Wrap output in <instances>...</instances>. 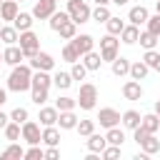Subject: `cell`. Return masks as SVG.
Wrapping results in <instances>:
<instances>
[{"mask_svg":"<svg viewBox=\"0 0 160 160\" xmlns=\"http://www.w3.org/2000/svg\"><path fill=\"white\" fill-rule=\"evenodd\" d=\"M30 92H32V102L40 108V105H45V100H48V88H30Z\"/></svg>","mask_w":160,"mask_h":160,"instance_id":"cell-43","label":"cell"},{"mask_svg":"<svg viewBox=\"0 0 160 160\" xmlns=\"http://www.w3.org/2000/svg\"><path fill=\"white\" fill-rule=\"evenodd\" d=\"M120 40L125 42V45H135L138 40H140V30H138V25H125L122 28V32H120Z\"/></svg>","mask_w":160,"mask_h":160,"instance_id":"cell-19","label":"cell"},{"mask_svg":"<svg viewBox=\"0 0 160 160\" xmlns=\"http://www.w3.org/2000/svg\"><path fill=\"white\" fill-rule=\"evenodd\" d=\"M30 68L32 70H52L55 68V58L50 55V52H38L35 58H30Z\"/></svg>","mask_w":160,"mask_h":160,"instance_id":"cell-10","label":"cell"},{"mask_svg":"<svg viewBox=\"0 0 160 160\" xmlns=\"http://www.w3.org/2000/svg\"><path fill=\"white\" fill-rule=\"evenodd\" d=\"M58 125H60V130H75V128H78V115H75V110H60Z\"/></svg>","mask_w":160,"mask_h":160,"instance_id":"cell-14","label":"cell"},{"mask_svg":"<svg viewBox=\"0 0 160 160\" xmlns=\"http://www.w3.org/2000/svg\"><path fill=\"white\" fill-rule=\"evenodd\" d=\"M155 10H158V12H160V0H158V2H155Z\"/></svg>","mask_w":160,"mask_h":160,"instance_id":"cell-54","label":"cell"},{"mask_svg":"<svg viewBox=\"0 0 160 160\" xmlns=\"http://www.w3.org/2000/svg\"><path fill=\"white\" fill-rule=\"evenodd\" d=\"M145 30H150V32L160 35V12H155V15H150V18H148V22H145Z\"/></svg>","mask_w":160,"mask_h":160,"instance_id":"cell-45","label":"cell"},{"mask_svg":"<svg viewBox=\"0 0 160 160\" xmlns=\"http://www.w3.org/2000/svg\"><path fill=\"white\" fill-rule=\"evenodd\" d=\"M0 5H2V0H0Z\"/></svg>","mask_w":160,"mask_h":160,"instance_id":"cell-56","label":"cell"},{"mask_svg":"<svg viewBox=\"0 0 160 160\" xmlns=\"http://www.w3.org/2000/svg\"><path fill=\"white\" fill-rule=\"evenodd\" d=\"M28 118H30L28 108H15V110L10 112V120H15V122H20V125H22V122H25Z\"/></svg>","mask_w":160,"mask_h":160,"instance_id":"cell-46","label":"cell"},{"mask_svg":"<svg viewBox=\"0 0 160 160\" xmlns=\"http://www.w3.org/2000/svg\"><path fill=\"white\" fill-rule=\"evenodd\" d=\"M58 115H60V110H58V108H40L38 120H40V125H42V128H45V125H58Z\"/></svg>","mask_w":160,"mask_h":160,"instance_id":"cell-18","label":"cell"},{"mask_svg":"<svg viewBox=\"0 0 160 160\" xmlns=\"http://www.w3.org/2000/svg\"><path fill=\"white\" fill-rule=\"evenodd\" d=\"M105 138H108V142H110V145H122V142H125V132H122L118 125H115V128H110Z\"/></svg>","mask_w":160,"mask_h":160,"instance_id":"cell-37","label":"cell"},{"mask_svg":"<svg viewBox=\"0 0 160 160\" xmlns=\"http://www.w3.org/2000/svg\"><path fill=\"white\" fill-rule=\"evenodd\" d=\"M5 100H8V90H2V88H0V108L5 105Z\"/></svg>","mask_w":160,"mask_h":160,"instance_id":"cell-50","label":"cell"},{"mask_svg":"<svg viewBox=\"0 0 160 160\" xmlns=\"http://www.w3.org/2000/svg\"><path fill=\"white\" fill-rule=\"evenodd\" d=\"M68 20H70V12H68V10H55V12L48 18V25H50V30H55V32H58Z\"/></svg>","mask_w":160,"mask_h":160,"instance_id":"cell-17","label":"cell"},{"mask_svg":"<svg viewBox=\"0 0 160 160\" xmlns=\"http://www.w3.org/2000/svg\"><path fill=\"white\" fill-rule=\"evenodd\" d=\"M120 122H122L128 130H135V128H140V122H142V115H140L138 110H125Z\"/></svg>","mask_w":160,"mask_h":160,"instance_id":"cell-20","label":"cell"},{"mask_svg":"<svg viewBox=\"0 0 160 160\" xmlns=\"http://www.w3.org/2000/svg\"><path fill=\"white\" fill-rule=\"evenodd\" d=\"M148 132H158L160 130V115L158 112H148V115H142V122H140Z\"/></svg>","mask_w":160,"mask_h":160,"instance_id":"cell-31","label":"cell"},{"mask_svg":"<svg viewBox=\"0 0 160 160\" xmlns=\"http://www.w3.org/2000/svg\"><path fill=\"white\" fill-rule=\"evenodd\" d=\"M158 132H160V130H158Z\"/></svg>","mask_w":160,"mask_h":160,"instance_id":"cell-58","label":"cell"},{"mask_svg":"<svg viewBox=\"0 0 160 160\" xmlns=\"http://www.w3.org/2000/svg\"><path fill=\"white\" fill-rule=\"evenodd\" d=\"M120 152H122V145H110V142H108L100 155H102L105 160H115V158H120Z\"/></svg>","mask_w":160,"mask_h":160,"instance_id":"cell-44","label":"cell"},{"mask_svg":"<svg viewBox=\"0 0 160 160\" xmlns=\"http://www.w3.org/2000/svg\"><path fill=\"white\" fill-rule=\"evenodd\" d=\"M148 18H150V12H148V8H142V5H135V8H130V12H128V20L132 22V25H145L148 22Z\"/></svg>","mask_w":160,"mask_h":160,"instance_id":"cell-15","label":"cell"},{"mask_svg":"<svg viewBox=\"0 0 160 160\" xmlns=\"http://www.w3.org/2000/svg\"><path fill=\"white\" fill-rule=\"evenodd\" d=\"M2 132H5V140L15 142L18 138H22V125H20V122H15V120H10V122L2 128Z\"/></svg>","mask_w":160,"mask_h":160,"instance_id":"cell-26","label":"cell"},{"mask_svg":"<svg viewBox=\"0 0 160 160\" xmlns=\"http://www.w3.org/2000/svg\"><path fill=\"white\" fill-rule=\"evenodd\" d=\"M110 0H95V5H108Z\"/></svg>","mask_w":160,"mask_h":160,"instance_id":"cell-53","label":"cell"},{"mask_svg":"<svg viewBox=\"0 0 160 160\" xmlns=\"http://www.w3.org/2000/svg\"><path fill=\"white\" fill-rule=\"evenodd\" d=\"M58 35L62 38V40H72L75 35H78V22H72V20H68L60 30H58Z\"/></svg>","mask_w":160,"mask_h":160,"instance_id":"cell-33","label":"cell"},{"mask_svg":"<svg viewBox=\"0 0 160 160\" xmlns=\"http://www.w3.org/2000/svg\"><path fill=\"white\" fill-rule=\"evenodd\" d=\"M18 12H20L18 0H2V5H0V18H2V20L12 22V20L18 18Z\"/></svg>","mask_w":160,"mask_h":160,"instance_id":"cell-13","label":"cell"},{"mask_svg":"<svg viewBox=\"0 0 160 160\" xmlns=\"http://www.w3.org/2000/svg\"><path fill=\"white\" fill-rule=\"evenodd\" d=\"M82 62H85L88 70H100V65H102V55L95 52V50H90V52L82 55Z\"/></svg>","mask_w":160,"mask_h":160,"instance_id":"cell-28","label":"cell"},{"mask_svg":"<svg viewBox=\"0 0 160 160\" xmlns=\"http://www.w3.org/2000/svg\"><path fill=\"white\" fill-rule=\"evenodd\" d=\"M152 112H158V115H160V100H155V108H152Z\"/></svg>","mask_w":160,"mask_h":160,"instance_id":"cell-51","label":"cell"},{"mask_svg":"<svg viewBox=\"0 0 160 160\" xmlns=\"http://www.w3.org/2000/svg\"><path fill=\"white\" fill-rule=\"evenodd\" d=\"M8 122H10V115H5V112L0 110V130H2V128H5Z\"/></svg>","mask_w":160,"mask_h":160,"instance_id":"cell-49","label":"cell"},{"mask_svg":"<svg viewBox=\"0 0 160 160\" xmlns=\"http://www.w3.org/2000/svg\"><path fill=\"white\" fill-rule=\"evenodd\" d=\"M32 88V68L30 65H12V72L8 75V90L12 92H25Z\"/></svg>","mask_w":160,"mask_h":160,"instance_id":"cell-1","label":"cell"},{"mask_svg":"<svg viewBox=\"0 0 160 160\" xmlns=\"http://www.w3.org/2000/svg\"><path fill=\"white\" fill-rule=\"evenodd\" d=\"M55 108H58V110H75V108H78V100L70 98V95H60V98L55 100Z\"/></svg>","mask_w":160,"mask_h":160,"instance_id":"cell-36","label":"cell"},{"mask_svg":"<svg viewBox=\"0 0 160 160\" xmlns=\"http://www.w3.org/2000/svg\"><path fill=\"white\" fill-rule=\"evenodd\" d=\"M50 85H52V78H50L48 70H35L32 72V88H48L50 90Z\"/></svg>","mask_w":160,"mask_h":160,"instance_id":"cell-25","label":"cell"},{"mask_svg":"<svg viewBox=\"0 0 160 160\" xmlns=\"http://www.w3.org/2000/svg\"><path fill=\"white\" fill-rule=\"evenodd\" d=\"M98 120H100V125H102L105 130H110V128L120 125L122 115H120L115 108H100V112H98Z\"/></svg>","mask_w":160,"mask_h":160,"instance_id":"cell-7","label":"cell"},{"mask_svg":"<svg viewBox=\"0 0 160 160\" xmlns=\"http://www.w3.org/2000/svg\"><path fill=\"white\" fill-rule=\"evenodd\" d=\"M92 20H98V22H108V20H110V10H108V5H95V10H92Z\"/></svg>","mask_w":160,"mask_h":160,"instance_id":"cell-42","label":"cell"},{"mask_svg":"<svg viewBox=\"0 0 160 160\" xmlns=\"http://www.w3.org/2000/svg\"><path fill=\"white\" fill-rule=\"evenodd\" d=\"M0 158H2V160H10V158H25V150H22L18 142H10V145L0 152Z\"/></svg>","mask_w":160,"mask_h":160,"instance_id":"cell-32","label":"cell"},{"mask_svg":"<svg viewBox=\"0 0 160 160\" xmlns=\"http://www.w3.org/2000/svg\"><path fill=\"white\" fill-rule=\"evenodd\" d=\"M0 62H2V52H0Z\"/></svg>","mask_w":160,"mask_h":160,"instance_id":"cell-55","label":"cell"},{"mask_svg":"<svg viewBox=\"0 0 160 160\" xmlns=\"http://www.w3.org/2000/svg\"><path fill=\"white\" fill-rule=\"evenodd\" d=\"M82 138H88V135H92L95 132V120H78V128H75Z\"/></svg>","mask_w":160,"mask_h":160,"instance_id":"cell-41","label":"cell"},{"mask_svg":"<svg viewBox=\"0 0 160 160\" xmlns=\"http://www.w3.org/2000/svg\"><path fill=\"white\" fill-rule=\"evenodd\" d=\"M118 48H120V40H118V35H105V38H100V55H102V62H112L115 58H118Z\"/></svg>","mask_w":160,"mask_h":160,"instance_id":"cell-5","label":"cell"},{"mask_svg":"<svg viewBox=\"0 0 160 160\" xmlns=\"http://www.w3.org/2000/svg\"><path fill=\"white\" fill-rule=\"evenodd\" d=\"M148 72H150V68H148V62H145V60L130 62V78H132V80H142Z\"/></svg>","mask_w":160,"mask_h":160,"instance_id":"cell-29","label":"cell"},{"mask_svg":"<svg viewBox=\"0 0 160 160\" xmlns=\"http://www.w3.org/2000/svg\"><path fill=\"white\" fill-rule=\"evenodd\" d=\"M75 100H78L80 110H92V108L98 105V88H95L92 82H82Z\"/></svg>","mask_w":160,"mask_h":160,"instance_id":"cell-4","label":"cell"},{"mask_svg":"<svg viewBox=\"0 0 160 160\" xmlns=\"http://www.w3.org/2000/svg\"><path fill=\"white\" fill-rule=\"evenodd\" d=\"M122 98L125 100H140L142 98V88H140V80H128L122 82Z\"/></svg>","mask_w":160,"mask_h":160,"instance_id":"cell-12","label":"cell"},{"mask_svg":"<svg viewBox=\"0 0 160 160\" xmlns=\"http://www.w3.org/2000/svg\"><path fill=\"white\" fill-rule=\"evenodd\" d=\"M62 60H65V62H70V65L80 60V52H78V50L72 48V42H70V40H68V45L62 48Z\"/></svg>","mask_w":160,"mask_h":160,"instance_id":"cell-39","label":"cell"},{"mask_svg":"<svg viewBox=\"0 0 160 160\" xmlns=\"http://www.w3.org/2000/svg\"><path fill=\"white\" fill-rule=\"evenodd\" d=\"M18 42H20L22 55H25L28 60L35 58V55L40 52V38H38V32H32V30H22L20 38H18Z\"/></svg>","mask_w":160,"mask_h":160,"instance_id":"cell-2","label":"cell"},{"mask_svg":"<svg viewBox=\"0 0 160 160\" xmlns=\"http://www.w3.org/2000/svg\"><path fill=\"white\" fill-rule=\"evenodd\" d=\"M18 2H22V0H18Z\"/></svg>","mask_w":160,"mask_h":160,"instance_id":"cell-57","label":"cell"},{"mask_svg":"<svg viewBox=\"0 0 160 160\" xmlns=\"http://www.w3.org/2000/svg\"><path fill=\"white\" fill-rule=\"evenodd\" d=\"M70 42H72V48H75V50L80 52V58H82L85 52H90V50L95 48V38H92V35H88V32H82V35H75V38H72Z\"/></svg>","mask_w":160,"mask_h":160,"instance_id":"cell-9","label":"cell"},{"mask_svg":"<svg viewBox=\"0 0 160 160\" xmlns=\"http://www.w3.org/2000/svg\"><path fill=\"white\" fill-rule=\"evenodd\" d=\"M55 10H58V0H38L35 8H32V18L35 20H48Z\"/></svg>","mask_w":160,"mask_h":160,"instance_id":"cell-8","label":"cell"},{"mask_svg":"<svg viewBox=\"0 0 160 160\" xmlns=\"http://www.w3.org/2000/svg\"><path fill=\"white\" fill-rule=\"evenodd\" d=\"M18 38H20V30H18L15 25H5V28H0V40H2L5 45H15Z\"/></svg>","mask_w":160,"mask_h":160,"instance_id":"cell-21","label":"cell"},{"mask_svg":"<svg viewBox=\"0 0 160 160\" xmlns=\"http://www.w3.org/2000/svg\"><path fill=\"white\" fill-rule=\"evenodd\" d=\"M52 85H55L58 90H68V88L72 85V75H70V72H62V70H58V72L52 75Z\"/></svg>","mask_w":160,"mask_h":160,"instance_id":"cell-30","label":"cell"},{"mask_svg":"<svg viewBox=\"0 0 160 160\" xmlns=\"http://www.w3.org/2000/svg\"><path fill=\"white\" fill-rule=\"evenodd\" d=\"M45 158H48V160H58V158H60V150H58V145H48V150H45Z\"/></svg>","mask_w":160,"mask_h":160,"instance_id":"cell-48","label":"cell"},{"mask_svg":"<svg viewBox=\"0 0 160 160\" xmlns=\"http://www.w3.org/2000/svg\"><path fill=\"white\" fill-rule=\"evenodd\" d=\"M20 60H25L20 45H8V48L2 50V62H8V65H20Z\"/></svg>","mask_w":160,"mask_h":160,"instance_id":"cell-11","label":"cell"},{"mask_svg":"<svg viewBox=\"0 0 160 160\" xmlns=\"http://www.w3.org/2000/svg\"><path fill=\"white\" fill-rule=\"evenodd\" d=\"M22 140H25L28 145H40V142H42V130H40V125L32 122V120H25V122H22Z\"/></svg>","mask_w":160,"mask_h":160,"instance_id":"cell-6","label":"cell"},{"mask_svg":"<svg viewBox=\"0 0 160 160\" xmlns=\"http://www.w3.org/2000/svg\"><path fill=\"white\" fill-rule=\"evenodd\" d=\"M42 142L45 145H60V130H58V125H45L42 128Z\"/></svg>","mask_w":160,"mask_h":160,"instance_id":"cell-23","label":"cell"},{"mask_svg":"<svg viewBox=\"0 0 160 160\" xmlns=\"http://www.w3.org/2000/svg\"><path fill=\"white\" fill-rule=\"evenodd\" d=\"M25 158L28 160H42L45 158V150H40L38 145H30V150H25Z\"/></svg>","mask_w":160,"mask_h":160,"instance_id":"cell-47","label":"cell"},{"mask_svg":"<svg viewBox=\"0 0 160 160\" xmlns=\"http://www.w3.org/2000/svg\"><path fill=\"white\" fill-rule=\"evenodd\" d=\"M142 60L148 62L150 70H158V72H160V52H158V50H145Z\"/></svg>","mask_w":160,"mask_h":160,"instance_id":"cell-35","label":"cell"},{"mask_svg":"<svg viewBox=\"0 0 160 160\" xmlns=\"http://www.w3.org/2000/svg\"><path fill=\"white\" fill-rule=\"evenodd\" d=\"M110 65H112V75H118V78L130 75V60H128V58H122V55H120V58H115Z\"/></svg>","mask_w":160,"mask_h":160,"instance_id":"cell-22","label":"cell"},{"mask_svg":"<svg viewBox=\"0 0 160 160\" xmlns=\"http://www.w3.org/2000/svg\"><path fill=\"white\" fill-rule=\"evenodd\" d=\"M70 75H72V80H85V75H88V68H85V62H82V60L72 62V68H70Z\"/></svg>","mask_w":160,"mask_h":160,"instance_id":"cell-40","label":"cell"},{"mask_svg":"<svg viewBox=\"0 0 160 160\" xmlns=\"http://www.w3.org/2000/svg\"><path fill=\"white\" fill-rule=\"evenodd\" d=\"M105 28H108V32H110V35H120V32H122V28H125V22H122L120 18H115V15H110V20L105 22Z\"/></svg>","mask_w":160,"mask_h":160,"instance_id":"cell-38","label":"cell"},{"mask_svg":"<svg viewBox=\"0 0 160 160\" xmlns=\"http://www.w3.org/2000/svg\"><path fill=\"white\" fill-rule=\"evenodd\" d=\"M32 20H35L32 12H18V18L12 20V25L22 32V30H32Z\"/></svg>","mask_w":160,"mask_h":160,"instance_id":"cell-27","label":"cell"},{"mask_svg":"<svg viewBox=\"0 0 160 160\" xmlns=\"http://www.w3.org/2000/svg\"><path fill=\"white\" fill-rule=\"evenodd\" d=\"M138 145H140V150H142V152H148V155H155V152L160 150V140L155 138V132H148Z\"/></svg>","mask_w":160,"mask_h":160,"instance_id":"cell-16","label":"cell"},{"mask_svg":"<svg viewBox=\"0 0 160 160\" xmlns=\"http://www.w3.org/2000/svg\"><path fill=\"white\" fill-rule=\"evenodd\" d=\"M105 145H108V138H105V135H98V132L88 135V150H90V152H102Z\"/></svg>","mask_w":160,"mask_h":160,"instance_id":"cell-24","label":"cell"},{"mask_svg":"<svg viewBox=\"0 0 160 160\" xmlns=\"http://www.w3.org/2000/svg\"><path fill=\"white\" fill-rule=\"evenodd\" d=\"M158 38H160V35H155V32L145 30V32H140V45H142L145 50H155V45H158Z\"/></svg>","mask_w":160,"mask_h":160,"instance_id":"cell-34","label":"cell"},{"mask_svg":"<svg viewBox=\"0 0 160 160\" xmlns=\"http://www.w3.org/2000/svg\"><path fill=\"white\" fill-rule=\"evenodd\" d=\"M110 2H115V5H120V8H122V5H128V0H110Z\"/></svg>","mask_w":160,"mask_h":160,"instance_id":"cell-52","label":"cell"},{"mask_svg":"<svg viewBox=\"0 0 160 160\" xmlns=\"http://www.w3.org/2000/svg\"><path fill=\"white\" fill-rule=\"evenodd\" d=\"M68 12H70V20L78 22V25H82L92 18V10L85 0H68Z\"/></svg>","mask_w":160,"mask_h":160,"instance_id":"cell-3","label":"cell"}]
</instances>
